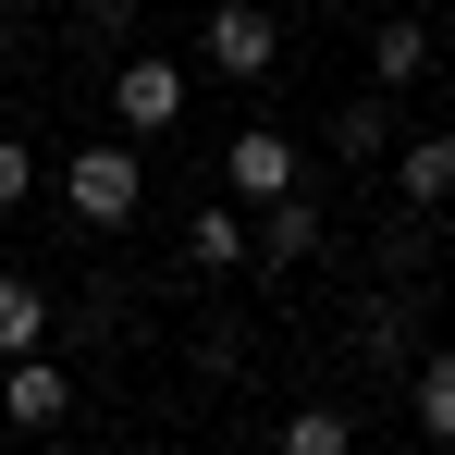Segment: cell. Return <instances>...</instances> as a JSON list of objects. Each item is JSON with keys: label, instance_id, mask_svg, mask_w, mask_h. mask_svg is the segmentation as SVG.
I'll use <instances>...</instances> for the list:
<instances>
[{"label": "cell", "instance_id": "1", "mask_svg": "<svg viewBox=\"0 0 455 455\" xmlns=\"http://www.w3.org/2000/svg\"><path fill=\"white\" fill-rule=\"evenodd\" d=\"M136 197H148V172H136L124 136H86V148L62 160V210H75L86 234H124V222H136Z\"/></svg>", "mask_w": 455, "mask_h": 455}, {"label": "cell", "instance_id": "2", "mask_svg": "<svg viewBox=\"0 0 455 455\" xmlns=\"http://www.w3.org/2000/svg\"><path fill=\"white\" fill-rule=\"evenodd\" d=\"M197 50H210V75H271L283 62V12H259V0H210V25H197Z\"/></svg>", "mask_w": 455, "mask_h": 455}, {"label": "cell", "instance_id": "3", "mask_svg": "<svg viewBox=\"0 0 455 455\" xmlns=\"http://www.w3.org/2000/svg\"><path fill=\"white\" fill-rule=\"evenodd\" d=\"M222 185L246 197V210H271V197H296V185H307V160H296V136L246 124V136H222Z\"/></svg>", "mask_w": 455, "mask_h": 455}, {"label": "cell", "instance_id": "4", "mask_svg": "<svg viewBox=\"0 0 455 455\" xmlns=\"http://www.w3.org/2000/svg\"><path fill=\"white\" fill-rule=\"evenodd\" d=\"M75 419V381L50 370V345L37 357H0V431H62Z\"/></svg>", "mask_w": 455, "mask_h": 455}, {"label": "cell", "instance_id": "5", "mask_svg": "<svg viewBox=\"0 0 455 455\" xmlns=\"http://www.w3.org/2000/svg\"><path fill=\"white\" fill-rule=\"evenodd\" d=\"M172 111H185V75H172L160 50H136V62L111 75V124H124V136H160Z\"/></svg>", "mask_w": 455, "mask_h": 455}, {"label": "cell", "instance_id": "6", "mask_svg": "<svg viewBox=\"0 0 455 455\" xmlns=\"http://www.w3.org/2000/svg\"><path fill=\"white\" fill-rule=\"evenodd\" d=\"M185 259L222 283V271H246V259H259V222H246L234 197H210V210H197V234H185Z\"/></svg>", "mask_w": 455, "mask_h": 455}, {"label": "cell", "instance_id": "7", "mask_svg": "<svg viewBox=\"0 0 455 455\" xmlns=\"http://www.w3.org/2000/svg\"><path fill=\"white\" fill-rule=\"evenodd\" d=\"M394 197H406V210H443L455 197V136H406V148H394Z\"/></svg>", "mask_w": 455, "mask_h": 455}, {"label": "cell", "instance_id": "8", "mask_svg": "<svg viewBox=\"0 0 455 455\" xmlns=\"http://www.w3.org/2000/svg\"><path fill=\"white\" fill-rule=\"evenodd\" d=\"M259 259H271V271H296V259H320V210H307V185L259 210Z\"/></svg>", "mask_w": 455, "mask_h": 455}, {"label": "cell", "instance_id": "9", "mask_svg": "<svg viewBox=\"0 0 455 455\" xmlns=\"http://www.w3.org/2000/svg\"><path fill=\"white\" fill-rule=\"evenodd\" d=\"M419 75H431V25H406V12H394V25L370 37V86L394 99V86H419Z\"/></svg>", "mask_w": 455, "mask_h": 455}, {"label": "cell", "instance_id": "10", "mask_svg": "<svg viewBox=\"0 0 455 455\" xmlns=\"http://www.w3.org/2000/svg\"><path fill=\"white\" fill-rule=\"evenodd\" d=\"M37 345H50V296L25 271H0V357H37Z\"/></svg>", "mask_w": 455, "mask_h": 455}, {"label": "cell", "instance_id": "11", "mask_svg": "<svg viewBox=\"0 0 455 455\" xmlns=\"http://www.w3.org/2000/svg\"><path fill=\"white\" fill-rule=\"evenodd\" d=\"M320 136H332V160H381V148H406V124H394L381 99H357V111H332Z\"/></svg>", "mask_w": 455, "mask_h": 455}, {"label": "cell", "instance_id": "12", "mask_svg": "<svg viewBox=\"0 0 455 455\" xmlns=\"http://www.w3.org/2000/svg\"><path fill=\"white\" fill-rule=\"evenodd\" d=\"M271 455H357V419H345V406H296Z\"/></svg>", "mask_w": 455, "mask_h": 455}, {"label": "cell", "instance_id": "13", "mask_svg": "<svg viewBox=\"0 0 455 455\" xmlns=\"http://www.w3.org/2000/svg\"><path fill=\"white\" fill-rule=\"evenodd\" d=\"M406 406H419V443H455V345L419 357V394H406Z\"/></svg>", "mask_w": 455, "mask_h": 455}, {"label": "cell", "instance_id": "14", "mask_svg": "<svg viewBox=\"0 0 455 455\" xmlns=\"http://www.w3.org/2000/svg\"><path fill=\"white\" fill-rule=\"evenodd\" d=\"M357 357H370V370H394V357H406V307H394V296L357 307Z\"/></svg>", "mask_w": 455, "mask_h": 455}, {"label": "cell", "instance_id": "15", "mask_svg": "<svg viewBox=\"0 0 455 455\" xmlns=\"http://www.w3.org/2000/svg\"><path fill=\"white\" fill-rule=\"evenodd\" d=\"M25 197H37V148H25V136H0V210H25Z\"/></svg>", "mask_w": 455, "mask_h": 455}, {"label": "cell", "instance_id": "16", "mask_svg": "<svg viewBox=\"0 0 455 455\" xmlns=\"http://www.w3.org/2000/svg\"><path fill=\"white\" fill-rule=\"evenodd\" d=\"M86 37H136V0H86Z\"/></svg>", "mask_w": 455, "mask_h": 455}, {"label": "cell", "instance_id": "17", "mask_svg": "<svg viewBox=\"0 0 455 455\" xmlns=\"http://www.w3.org/2000/svg\"><path fill=\"white\" fill-rule=\"evenodd\" d=\"M320 12H357V0H320Z\"/></svg>", "mask_w": 455, "mask_h": 455}, {"label": "cell", "instance_id": "18", "mask_svg": "<svg viewBox=\"0 0 455 455\" xmlns=\"http://www.w3.org/2000/svg\"><path fill=\"white\" fill-rule=\"evenodd\" d=\"M0 12H25V0H0Z\"/></svg>", "mask_w": 455, "mask_h": 455}]
</instances>
